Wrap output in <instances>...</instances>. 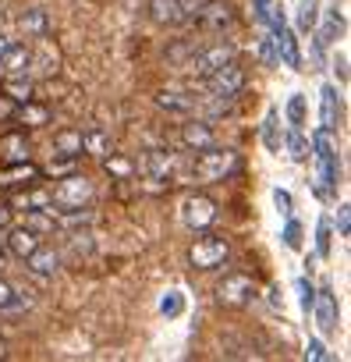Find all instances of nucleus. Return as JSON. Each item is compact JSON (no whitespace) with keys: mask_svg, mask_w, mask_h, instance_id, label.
I'll list each match as a JSON object with an SVG mask.
<instances>
[{"mask_svg":"<svg viewBox=\"0 0 351 362\" xmlns=\"http://www.w3.org/2000/svg\"><path fill=\"white\" fill-rule=\"evenodd\" d=\"M29 153H32V142H29L25 128H15L8 135H0V156H4L8 163L11 160H29Z\"/></svg>","mask_w":351,"mask_h":362,"instance_id":"2eb2a0df","label":"nucleus"},{"mask_svg":"<svg viewBox=\"0 0 351 362\" xmlns=\"http://www.w3.org/2000/svg\"><path fill=\"white\" fill-rule=\"evenodd\" d=\"M333 71H337V78H340V86L347 82V54H337L333 57Z\"/></svg>","mask_w":351,"mask_h":362,"instance_id":"09e8293b","label":"nucleus"},{"mask_svg":"<svg viewBox=\"0 0 351 362\" xmlns=\"http://www.w3.org/2000/svg\"><path fill=\"white\" fill-rule=\"evenodd\" d=\"M22 302L15 298V288L8 281H0V309H18Z\"/></svg>","mask_w":351,"mask_h":362,"instance_id":"37998d69","label":"nucleus"},{"mask_svg":"<svg viewBox=\"0 0 351 362\" xmlns=\"http://www.w3.org/2000/svg\"><path fill=\"white\" fill-rule=\"evenodd\" d=\"M192 18H196L199 29H206V33H224L227 25H234V11H231V4H224V0H210V4H199Z\"/></svg>","mask_w":351,"mask_h":362,"instance_id":"9b49d317","label":"nucleus"},{"mask_svg":"<svg viewBox=\"0 0 351 362\" xmlns=\"http://www.w3.org/2000/svg\"><path fill=\"white\" fill-rule=\"evenodd\" d=\"M54 153H64V156L82 160V132L78 128H61L54 135Z\"/></svg>","mask_w":351,"mask_h":362,"instance_id":"4be33fe9","label":"nucleus"},{"mask_svg":"<svg viewBox=\"0 0 351 362\" xmlns=\"http://www.w3.org/2000/svg\"><path fill=\"white\" fill-rule=\"evenodd\" d=\"M182 142H185L189 149L203 153V149L217 146V135H213V128H210L206 121H185V124H182Z\"/></svg>","mask_w":351,"mask_h":362,"instance_id":"4468645a","label":"nucleus"},{"mask_svg":"<svg viewBox=\"0 0 351 362\" xmlns=\"http://www.w3.org/2000/svg\"><path fill=\"white\" fill-rule=\"evenodd\" d=\"M145 174H149V181H170V174H174V153L170 149H153L145 156Z\"/></svg>","mask_w":351,"mask_h":362,"instance_id":"aec40b11","label":"nucleus"},{"mask_svg":"<svg viewBox=\"0 0 351 362\" xmlns=\"http://www.w3.org/2000/svg\"><path fill=\"white\" fill-rule=\"evenodd\" d=\"M206 82H210V93H217V96H238L245 89V68L238 61H227L224 68L206 75Z\"/></svg>","mask_w":351,"mask_h":362,"instance_id":"9d476101","label":"nucleus"},{"mask_svg":"<svg viewBox=\"0 0 351 362\" xmlns=\"http://www.w3.org/2000/svg\"><path fill=\"white\" fill-rule=\"evenodd\" d=\"M156 103H160L163 110H170V114H189V110H192V100H189L185 93H178V89H163V93L156 96Z\"/></svg>","mask_w":351,"mask_h":362,"instance_id":"a878e982","label":"nucleus"},{"mask_svg":"<svg viewBox=\"0 0 351 362\" xmlns=\"http://www.w3.org/2000/svg\"><path fill=\"white\" fill-rule=\"evenodd\" d=\"M40 167L32 160H11L0 167V189L4 192H18V189H32L36 181H40Z\"/></svg>","mask_w":351,"mask_h":362,"instance_id":"6e6552de","label":"nucleus"},{"mask_svg":"<svg viewBox=\"0 0 351 362\" xmlns=\"http://www.w3.org/2000/svg\"><path fill=\"white\" fill-rule=\"evenodd\" d=\"M337 231H340V238L351 235V214H347V206H337Z\"/></svg>","mask_w":351,"mask_h":362,"instance_id":"a18cd8bd","label":"nucleus"},{"mask_svg":"<svg viewBox=\"0 0 351 362\" xmlns=\"http://www.w3.org/2000/svg\"><path fill=\"white\" fill-rule=\"evenodd\" d=\"M103 167H107V174H110V177H117V181H128V177H131V170H135L124 156H114V153H110V156H103Z\"/></svg>","mask_w":351,"mask_h":362,"instance_id":"2f4dec72","label":"nucleus"},{"mask_svg":"<svg viewBox=\"0 0 351 362\" xmlns=\"http://www.w3.org/2000/svg\"><path fill=\"white\" fill-rule=\"evenodd\" d=\"M263 142H266L270 153H280V146H284V135H280V124H277V110H270L266 121H263Z\"/></svg>","mask_w":351,"mask_h":362,"instance_id":"c85d7f7f","label":"nucleus"},{"mask_svg":"<svg viewBox=\"0 0 351 362\" xmlns=\"http://www.w3.org/2000/svg\"><path fill=\"white\" fill-rule=\"evenodd\" d=\"M238 170V153L234 149H220V146H210L199 153L196 160V177L199 181H224L227 174Z\"/></svg>","mask_w":351,"mask_h":362,"instance_id":"20e7f679","label":"nucleus"},{"mask_svg":"<svg viewBox=\"0 0 351 362\" xmlns=\"http://www.w3.org/2000/svg\"><path fill=\"white\" fill-rule=\"evenodd\" d=\"M189 50H192V43H178V47L170 50V61H182V57H185Z\"/></svg>","mask_w":351,"mask_h":362,"instance_id":"3c124183","label":"nucleus"},{"mask_svg":"<svg viewBox=\"0 0 351 362\" xmlns=\"http://www.w3.org/2000/svg\"><path fill=\"white\" fill-rule=\"evenodd\" d=\"M266 22H270V29H273V47H277V61H284L287 68H302V50H298V40H295V33L287 29V22H284V15L277 11V8H270V15H266Z\"/></svg>","mask_w":351,"mask_h":362,"instance_id":"39448f33","label":"nucleus"},{"mask_svg":"<svg viewBox=\"0 0 351 362\" xmlns=\"http://www.w3.org/2000/svg\"><path fill=\"white\" fill-rule=\"evenodd\" d=\"M29 68H32V50L22 47V43H18V47L11 43V47L4 50V57H0V71H8L11 78H15V75H25Z\"/></svg>","mask_w":351,"mask_h":362,"instance_id":"a211bd4d","label":"nucleus"},{"mask_svg":"<svg viewBox=\"0 0 351 362\" xmlns=\"http://www.w3.org/2000/svg\"><path fill=\"white\" fill-rule=\"evenodd\" d=\"M340 124V100H337V89L333 86H323L319 89V128L333 132Z\"/></svg>","mask_w":351,"mask_h":362,"instance_id":"dca6fc26","label":"nucleus"},{"mask_svg":"<svg viewBox=\"0 0 351 362\" xmlns=\"http://www.w3.org/2000/svg\"><path fill=\"white\" fill-rule=\"evenodd\" d=\"M8 242V235H4V228H0V245H4Z\"/></svg>","mask_w":351,"mask_h":362,"instance_id":"5fc2aeb1","label":"nucleus"},{"mask_svg":"<svg viewBox=\"0 0 351 362\" xmlns=\"http://www.w3.org/2000/svg\"><path fill=\"white\" fill-rule=\"evenodd\" d=\"M149 18L156 25H178L185 22V8L182 0H149Z\"/></svg>","mask_w":351,"mask_h":362,"instance_id":"f3484780","label":"nucleus"},{"mask_svg":"<svg viewBox=\"0 0 351 362\" xmlns=\"http://www.w3.org/2000/svg\"><path fill=\"white\" fill-rule=\"evenodd\" d=\"M11 47V40H4V36H0V57H4V50Z\"/></svg>","mask_w":351,"mask_h":362,"instance_id":"864d4df0","label":"nucleus"},{"mask_svg":"<svg viewBox=\"0 0 351 362\" xmlns=\"http://www.w3.org/2000/svg\"><path fill=\"white\" fill-rule=\"evenodd\" d=\"M316 4H319V0H302V8H298V29L302 33L316 29Z\"/></svg>","mask_w":351,"mask_h":362,"instance_id":"f704fd0d","label":"nucleus"},{"mask_svg":"<svg viewBox=\"0 0 351 362\" xmlns=\"http://www.w3.org/2000/svg\"><path fill=\"white\" fill-rule=\"evenodd\" d=\"M75 163H78L75 156H64V153H54V160H50V167H47V170H50L54 177H61V174H71V170H75Z\"/></svg>","mask_w":351,"mask_h":362,"instance_id":"e433bc0d","label":"nucleus"},{"mask_svg":"<svg viewBox=\"0 0 351 362\" xmlns=\"http://www.w3.org/2000/svg\"><path fill=\"white\" fill-rule=\"evenodd\" d=\"M273 203H277V210H280V214H291V192L273 189Z\"/></svg>","mask_w":351,"mask_h":362,"instance_id":"49530a36","label":"nucleus"},{"mask_svg":"<svg viewBox=\"0 0 351 362\" xmlns=\"http://www.w3.org/2000/svg\"><path fill=\"white\" fill-rule=\"evenodd\" d=\"M231 256V242L224 235H213V231H199V238L189 245V263L196 270H217L224 259Z\"/></svg>","mask_w":351,"mask_h":362,"instance_id":"7ed1b4c3","label":"nucleus"},{"mask_svg":"<svg viewBox=\"0 0 351 362\" xmlns=\"http://www.w3.org/2000/svg\"><path fill=\"white\" fill-rule=\"evenodd\" d=\"M302 235H305L302 224H298V221H287V228H284V245H287V249H302Z\"/></svg>","mask_w":351,"mask_h":362,"instance_id":"a19ab883","label":"nucleus"},{"mask_svg":"<svg viewBox=\"0 0 351 362\" xmlns=\"http://www.w3.org/2000/svg\"><path fill=\"white\" fill-rule=\"evenodd\" d=\"M252 4H256V15L266 22V15H270V8H273V0H252Z\"/></svg>","mask_w":351,"mask_h":362,"instance_id":"8fccbe9b","label":"nucleus"},{"mask_svg":"<svg viewBox=\"0 0 351 362\" xmlns=\"http://www.w3.org/2000/svg\"><path fill=\"white\" fill-rule=\"evenodd\" d=\"M284 146H287L291 160H298V163H305V160H309V139L302 135V128H291V132L284 135Z\"/></svg>","mask_w":351,"mask_h":362,"instance_id":"c756f323","label":"nucleus"},{"mask_svg":"<svg viewBox=\"0 0 351 362\" xmlns=\"http://www.w3.org/2000/svg\"><path fill=\"white\" fill-rule=\"evenodd\" d=\"M287 121H291V128H302L305 124V96H291L287 100Z\"/></svg>","mask_w":351,"mask_h":362,"instance_id":"c9c22d12","label":"nucleus"},{"mask_svg":"<svg viewBox=\"0 0 351 362\" xmlns=\"http://www.w3.org/2000/svg\"><path fill=\"white\" fill-rule=\"evenodd\" d=\"M160 313H163V316H170V320H174V316H182V313H185V295L167 291V295L160 298Z\"/></svg>","mask_w":351,"mask_h":362,"instance_id":"72a5a7b5","label":"nucleus"},{"mask_svg":"<svg viewBox=\"0 0 351 362\" xmlns=\"http://www.w3.org/2000/svg\"><path fill=\"white\" fill-rule=\"evenodd\" d=\"M305 358L323 362V358H330V351H326V344H323V341H309V344H305Z\"/></svg>","mask_w":351,"mask_h":362,"instance_id":"c03bdc74","label":"nucleus"},{"mask_svg":"<svg viewBox=\"0 0 351 362\" xmlns=\"http://www.w3.org/2000/svg\"><path fill=\"white\" fill-rule=\"evenodd\" d=\"M11 121L29 124V128H43V124H50V107H43V103H36V100H25V103L15 107Z\"/></svg>","mask_w":351,"mask_h":362,"instance_id":"6ab92c4d","label":"nucleus"},{"mask_svg":"<svg viewBox=\"0 0 351 362\" xmlns=\"http://www.w3.org/2000/svg\"><path fill=\"white\" fill-rule=\"evenodd\" d=\"M18 25H22V33H25V36H36V40H43V36L50 33V18H47V11H40V8L25 11Z\"/></svg>","mask_w":351,"mask_h":362,"instance_id":"5701e85b","label":"nucleus"},{"mask_svg":"<svg viewBox=\"0 0 351 362\" xmlns=\"http://www.w3.org/2000/svg\"><path fill=\"white\" fill-rule=\"evenodd\" d=\"M330 249H333V224H330V217H319V224H316V256L330 259Z\"/></svg>","mask_w":351,"mask_h":362,"instance_id":"cd10ccee","label":"nucleus"},{"mask_svg":"<svg viewBox=\"0 0 351 362\" xmlns=\"http://www.w3.org/2000/svg\"><path fill=\"white\" fill-rule=\"evenodd\" d=\"M234 57H238L234 43H213V47H206V50H196L192 61H189V68H192V75L206 78V75H213L217 68H224V64L234 61Z\"/></svg>","mask_w":351,"mask_h":362,"instance_id":"423d86ee","label":"nucleus"},{"mask_svg":"<svg viewBox=\"0 0 351 362\" xmlns=\"http://www.w3.org/2000/svg\"><path fill=\"white\" fill-rule=\"evenodd\" d=\"M182 217H185V224H189L192 231H203V228H210V224L217 221V203H213L210 196H189Z\"/></svg>","mask_w":351,"mask_h":362,"instance_id":"f8f14e48","label":"nucleus"},{"mask_svg":"<svg viewBox=\"0 0 351 362\" xmlns=\"http://www.w3.org/2000/svg\"><path fill=\"white\" fill-rule=\"evenodd\" d=\"M61 259H64V256H61L54 245H43V242H40V245L25 256V267H29L36 277H54V274L61 270Z\"/></svg>","mask_w":351,"mask_h":362,"instance_id":"ddd939ff","label":"nucleus"},{"mask_svg":"<svg viewBox=\"0 0 351 362\" xmlns=\"http://www.w3.org/2000/svg\"><path fill=\"white\" fill-rule=\"evenodd\" d=\"M32 64H36L43 75H50V71L57 68V54H50V43H47V36H43V54H40V57H32Z\"/></svg>","mask_w":351,"mask_h":362,"instance_id":"58836bf2","label":"nucleus"},{"mask_svg":"<svg viewBox=\"0 0 351 362\" xmlns=\"http://www.w3.org/2000/svg\"><path fill=\"white\" fill-rule=\"evenodd\" d=\"M4 245H8L18 259H25V256L40 245V235H36L32 228H25V224H22V228H11V231H8V242H4Z\"/></svg>","mask_w":351,"mask_h":362,"instance_id":"412c9836","label":"nucleus"},{"mask_svg":"<svg viewBox=\"0 0 351 362\" xmlns=\"http://www.w3.org/2000/svg\"><path fill=\"white\" fill-rule=\"evenodd\" d=\"M312 156H316V181H319V196L323 199H333L337 185H340V160H337V146H333V135L326 128L312 132Z\"/></svg>","mask_w":351,"mask_h":362,"instance_id":"f257e3e1","label":"nucleus"},{"mask_svg":"<svg viewBox=\"0 0 351 362\" xmlns=\"http://www.w3.org/2000/svg\"><path fill=\"white\" fill-rule=\"evenodd\" d=\"M8 221H11V206H0V228H8Z\"/></svg>","mask_w":351,"mask_h":362,"instance_id":"603ef678","label":"nucleus"},{"mask_svg":"<svg viewBox=\"0 0 351 362\" xmlns=\"http://www.w3.org/2000/svg\"><path fill=\"white\" fill-rule=\"evenodd\" d=\"M0 270H4V249H0Z\"/></svg>","mask_w":351,"mask_h":362,"instance_id":"6e6d98bb","label":"nucleus"},{"mask_svg":"<svg viewBox=\"0 0 351 362\" xmlns=\"http://www.w3.org/2000/svg\"><path fill=\"white\" fill-rule=\"evenodd\" d=\"M4 93H8L15 103H25V100H32V82H29L25 75H15V78L4 86Z\"/></svg>","mask_w":351,"mask_h":362,"instance_id":"7c9ffc66","label":"nucleus"},{"mask_svg":"<svg viewBox=\"0 0 351 362\" xmlns=\"http://www.w3.org/2000/svg\"><path fill=\"white\" fill-rule=\"evenodd\" d=\"M231 107H234V96H217V93H213V100L206 103V114L217 117V114H227Z\"/></svg>","mask_w":351,"mask_h":362,"instance_id":"ea45409f","label":"nucleus"},{"mask_svg":"<svg viewBox=\"0 0 351 362\" xmlns=\"http://www.w3.org/2000/svg\"><path fill=\"white\" fill-rule=\"evenodd\" d=\"M309 313L316 316V327H319L323 334H337V327H340V313H337V295H333L330 284L316 288V298H312V309H309Z\"/></svg>","mask_w":351,"mask_h":362,"instance_id":"1a4fd4ad","label":"nucleus"},{"mask_svg":"<svg viewBox=\"0 0 351 362\" xmlns=\"http://www.w3.org/2000/svg\"><path fill=\"white\" fill-rule=\"evenodd\" d=\"M93 196H96L93 181L71 170V174H61V177H57V185H54V192H50V203H54L57 210H75V206H89Z\"/></svg>","mask_w":351,"mask_h":362,"instance_id":"f03ea898","label":"nucleus"},{"mask_svg":"<svg viewBox=\"0 0 351 362\" xmlns=\"http://www.w3.org/2000/svg\"><path fill=\"white\" fill-rule=\"evenodd\" d=\"M252 295H256V284H252V277H245V274H227V277L217 284V302L227 305V309L249 305Z\"/></svg>","mask_w":351,"mask_h":362,"instance_id":"0eeeda50","label":"nucleus"},{"mask_svg":"<svg viewBox=\"0 0 351 362\" xmlns=\"http://www.w3.org/2000/svg\"><path fill=\"white\" fill-rule=\"evenodd\" d=\"M29 217H25V228H32L36 235H47V231H54V224H57V217H54V210H43V206H36V210H25Z\"/></svg>","mask_w":351,"mask_h":362,"instance_id":"bb28decb","label":"nucleus"},{"mask_svg":"<svg viewBox=\"0 0 351 362\" xmlns=\"http://www.w3.org/2000/svg\"><path fill=\"white\" fill-rule=\"evenodd\" d=\"M68 252L71 256H89L93 252V235L89 231H71L68 235Z\"/></svg>","mask_w":351,"mask_h":362,"instance_id":"473e14b6","label":"nucleus"},{"mask_svg":"<svg viewBox=\"0 0 351 362\" xmlns=\"http://www.w3.org/2000/svg\"><path fill=\"white\" fill-rule=\"evenodd\" d=\"M259 61H263L266 68H273V64H280V61H277V47H273V33L259 40Z\"/></svg>","mask_w":351,"mask_h":362,"instance_id":"4c0bfd02","label":"nucleus"},{"mask_svg":"<svg viewBox=\"0 0 351 362\" xmlns=\"http://www.w3.org/2000/svg\"><path fill=\"white\" fill-rule=\"evenodd\" d=\"M298 295H302V313H309L312 309V298H316V288H312L309 277H298Z\"/></svg>","mask_w":351,"mask_h":362,"instance_id":"79ce46f5","label":"nucleus"},{"mask_svg":"<svg viewBox=\"0 0 351 362\" xmlns=\"http://www.w3.org/2000/svg\"><path fill=\"white\" fill-rule=\"evenodd\" d=\"M82 153L103 160V156L110 153V139H107V132H103V128H89V132H82Z\"/></svg>","mask_w":351,"mask_h":362,"instance_id":"393cba45","label":"nucleus"},{"mask_svg":"<svg viewBox=\"0 0 351 362\" xmlns=\"http://www.w3.org/2000/svg\"><path fill=\"white\" fill-rule=\"evenodd\" d=\"M15 107H18V103H15V100H11L8 93H4V96H0V121H11V114H15Z\"/></svg>","mask_w":351,"mask_h":362,"instance_id":"de8ad7c7","label":"nucleus"},{"mask_svg":"<svg viewBox=\"0 0 351 362\" xmlns=\"http://www.w3.org/2000/svg\"><path fill=\"white\" fill-rule=\"evenodd\" d=\"M340 33H344V4H340V8H330L326 25L316 33V43H319V47H326V43H333V36H340Z\"/></svg>","mask_w":351,"mask_h":362,"instance_id":"b1692460","label":"nucleus"}]
</instances>
